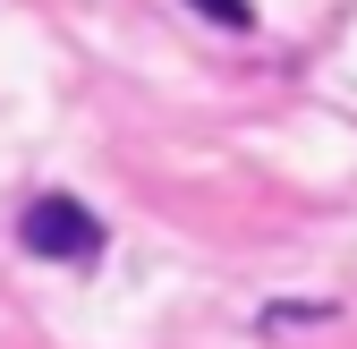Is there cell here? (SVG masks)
Returning a JSON list of instances; mask_svg holds the SVG:
<instances>
[{"instance_id":"obj_1","label":"cell","mask_w":357,"mask_h":349,"mask_svg":"<svg viewBox=\"0 0 357 349\" xmlns=\"http://www.w3.org/2000/svg\"><path fill=\"white\" fill-rule=\"evenodd\" d=\"M17 239L43 255V265H94L111 230H102V222H94V213H85L77 196H60V188H52V196H34V205L17 213Z\"/></svg>"},{"instance_id":"obj_2","label":"cell","mask_w":357,"mask_h":349,"mask_svg":"<svg viewBox=\"0 0 357 349\" xmlns=\"http://www.w3.org/2000/svg\"><path fill=\"white\" fill-rule=\"evenodd\" d=\"M188 9H204L213 26H238V34L255 26V9H247V0H188Z\"/></svg>"}]
</instances>
